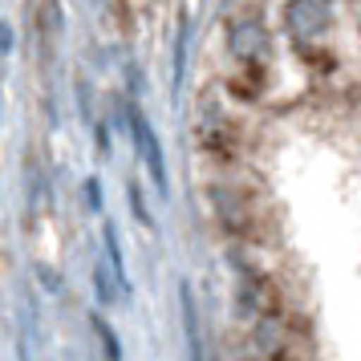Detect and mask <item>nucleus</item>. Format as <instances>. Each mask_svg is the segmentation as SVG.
<instances>
[{
  "instance_id": "1",
  "label": "nucleus",
  "mask_w": 361,
  "mask_h": 361,
  "mask_svg": "<svg viewBox=\"0 0 361 361\" xmlns=\"http://www.w3.org/2000/svg\"><path fill=\"white\" fill-rule=\"evenodd\" d=\"M134 138L142 142V150H147V163H150V175L163 183V159H159V142H154V134H150L147 126V118H138L134 114Z\"/></svg>"
}]
</instances>
